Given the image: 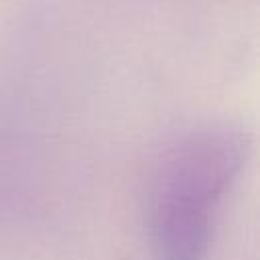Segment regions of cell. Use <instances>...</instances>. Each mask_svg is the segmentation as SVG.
<instances>
[{
    "label": "cell",
    "mask_w": 260,
    "mask_h": 260,
    "mask_svg": "<svg viewBox=\"0 0 260 260\" xmlns=\"http://www.w3.org/2000/svg\"><path fill=\"white\" fill-rule=\"evenodd\" d=\"M250 154V134L211 124L181 136L156 165L148 199L154 260H207L221 199Z\"/></svg>",
    "instance_id": "6da1fadb"
}]
</instances>
